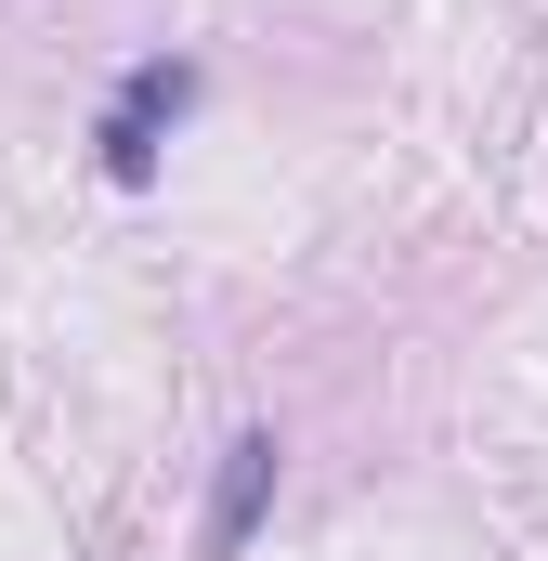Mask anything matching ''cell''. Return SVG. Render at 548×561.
Returning a JSON list of instances; mask_svg holds the SVG:
<instances>
[{
    "label": "cell",
    "instance_id": "2",
    "mask_svg": "<svg viewBox=\"0 0 548 561\" xmlns=\"http://www.w3.org/2000/svg\"><path fill=\"white\" fill-rule=\"evenodd\" d=\"M274 483H287V444H274L262 419L222 444V470H209V510H196V561H236L249 536H262V510H274Z\"/></svg>",
    "mask_w": 548,
    "mask_h": 561
},
{
    "label": "cell",
    "instance_id": "1",
    "mask_svg": "<svg viewBox=\"0 0 548 561\" xmlns=\"http://www.w3.org/2000/svg\"><path fill=\"white\" fill-rule=\"evenodd\" d=\"M183 105H196V66H183V53H144L132 79H118V105H105V131H92L105 144V183L144 196V183H157V144L183 131Z\"/></svg>",
    "mask_w": 548,
    "mask_h": 561
}]
</instances>
